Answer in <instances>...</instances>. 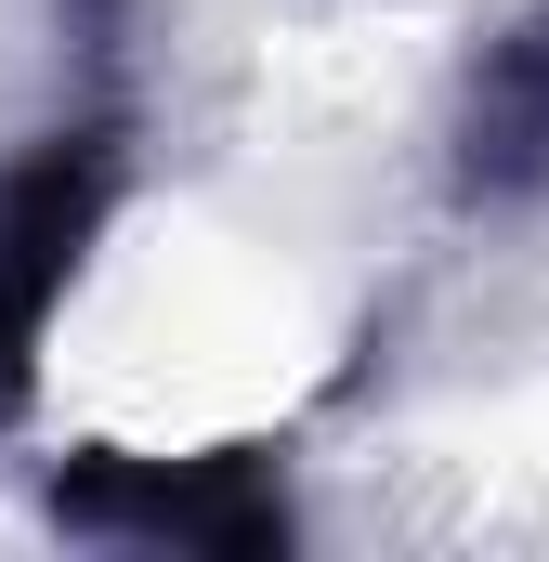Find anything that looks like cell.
I'll return each mask as SVG.
<instances>
[{
    "instance_id": "6da1fadb",
    "label": "cell",
    "mask_w": 549,
    "mask_h": 562,
    "mask_svg": "<svg viewBox=\"0 0 549 562\" xmlns=\"http://www.w3.org/2000/svg\"><path fill=\"white\" fill-rule=\"evenodd\" d=\"M66 53H79V105L0 170V431L40 393V340L66 314V288L92 276L105 223L144 183V92H132V0H66Z\"/></svg>"
},
{
    "instance_id": "7a4b0ae2",
    "label": "cell",
    "mask_w": 549,
    "mask_h": 562,
    "mask_svg": "<svg viewBox=\"0 0 549 562\" xmlns=\"http://www.w3.org/2000/svg\"><path fill=\"white\" fill-rule=\"evenodd\" d=\"M288 431H236V445H183V458H132V445H66L40 471V524L79 550H183V562H288L301 550V484H288Z\"/></svg>"
},
{
    "instance_id": "3957f363",
    "label": "cell",
    "mask_w": 549,
    "mask_h": 562,
    "mask_svg": "<svg viewBox=\"0 0 549 562\" xmlns=\"http://www.w3.org/2000/svg\"><path fill=\"white\" fill-rule=\"evenodd\" d=\"M445 210L458 223H537L549 210V0L497 13L445 92Z\"/></svg>"
}]
</instances>
